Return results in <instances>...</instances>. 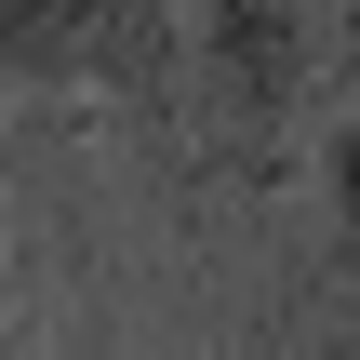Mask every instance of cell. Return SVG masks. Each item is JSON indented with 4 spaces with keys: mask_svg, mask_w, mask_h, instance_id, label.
<instances>
[{
    "mask_svg": "<svg viewBox=\"0 0 360 360\" xmlns=\"http://www.w3.org/2000/svg\"><path fill=\"white\" fill-rule=\"evenodd\" d=\"M321 160H334V214H347V240H360V94H347V120L321 134Z\"/></svg>",
    "mask_w": 360,
    "mask_h": 360,
    "instance_id": "3",
    "label": "cell"
},
{
    "mask_svg": "<svg viewBox=\"0 0 360 360\" xmlns=\"http://www.w3.org/2000/svg\"><path fill=\"white\" fill-rule=\"evenodd\" d=\"M187 80V0H0V94H94L160 120Z\"/></svg>",
    "mask_w": 360,
    "mask_h": 360,
    "instance_id": "2",
    "label": "cell"
},
{
    "mask_svg": "<svg viewBox=\"0 0 360 360\" xmlns=\"http://www.w3.org/2000/svg\"><path fill=\"white\" fill-rule=\"evenodd\" d=\"M0 360H27V334H13V307H0Z\"/></svg>",
    "mask_w": 360,
    "mask_h": 360,
    "instance_id": "4",
    "label": "cell"
},
{
    "mask_svg": "<svg viewBox=\"0 0 360 360\" xmlns=\"http://www.w3.org/2000/svg\"><path fill=\"white\" fill-rule=\"evenodd\" d=\"M200 67L240 120V160L281 174L360 94V0H200Z\"/></svg>",
    "mask_w": 360,
    "mask_h": 360,
    "instance_id": "1",
    "label": "cell"
}]
</instances>
